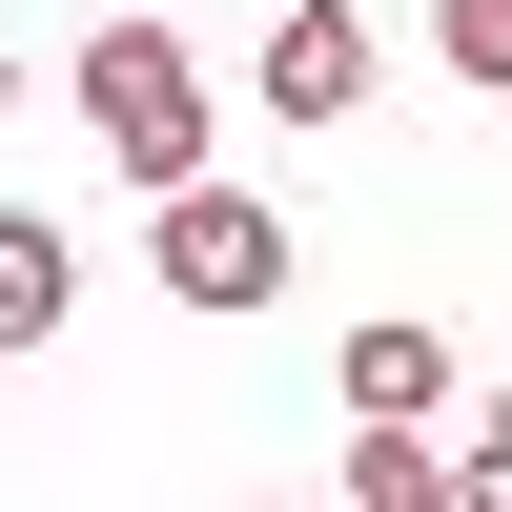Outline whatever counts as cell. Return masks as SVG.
<instances>
[{
    "mask_svg": "<svg viewBox=\"0 0 512 512\" xmlns=\"http://www.w3.org/2000/svg\"><path fill=\"white\" fill-rule=\"evenodd\" d=\"M82 144H103L123 185H205V144H226L205 41L185 21H103V41H82Z\"/></svg>",
    "mask_w": 512,
    "mask_h": 512,
    "instance_id": "6da1fadb",
    "label": "cell"
},
{
    "mask_svg": "<svg viewBox=\"0 0 512 512\" xmlns=\"http://www.w3.org/2000/svg\"><path fill=\"white\" fill-rule=\"evenodd\" d=\"M144 267H164V308H287V267H308V226H287L267 185H164V226H144Z\"/></svg>",
    "mask_w": 512,
    "mask_h": 512,
    "instance_id": "7a4b0ae2",
    "label": "cell"
},
{
    "mask_svg": "<svg viewBox=\"0 0 512 512\" xmlns=\"http://www.w3.org/2000/svg\"><path fill=\"white\" fill-rule=\"evenodd\" d=\"M328 410H369V431H451V328L369 308L349 349H328Z\"/></svg>",
    "mask_w": 512,
    "mask_h": 512,
    "instance_id": "3957f363",
    "label": "cell"
},
{
    "mask_svg": "<svg viewBox=\"0 0 512 512\" xmlns=\"http://www.w3.org/2000/svg\"><path fill=\"white\" fill-rule=\"evenodd\" d=\"M349 103H369V0H308L267 41V123H349Z\"/></svg>",
    "mask_w": 512,
    "mask_h": 512,
    "instance_id": "277c9868",
    "label": "cell"
},
{
    "mask_svg": "<svg viewBox=\"0 0 512 512\" xmlns=\"http://www.w3.org/2000/svg\"><path fill=\"white\" fill-rule=\"evenodd\" d=\"M62 308H82V246L41 226V205H0V349H41Z\"/></svg>",
    "mask_w": 512,
    "mask_h": 512,
    "instance_id": "5b68a950",
    "label": "cell"
},
{
    "mask_svg": "<svg viewBox=\"0 0 512 512\" xmlns=\"http://www.w3.org/2000/svg\"><path fill=\"white\" fill-rule=\"evenodd\" d=\"M349 512H451V431H369L349 410Z\"/></svg>",
    "mask_w": 512,
    "mask_h": 512,
    "instance_id": "8992f818",
    "label": "cell"
},
{
    "mask_svg": "<svg viewBox=\"0 0 512 512\" xmlns=\"http://www.w3.org/2000/svg\"><path fill=\"white\" fill-rule=\"evenodd\" d=\"M431 62H451V82H492V103H512V0H431Z\"/></svg>",
    "mask_w": 512,
    "mask_h": 512,
    "instance_id": "52a82bcc",
    "label": "cell"
},
{
    "mask_svg": "<svg viewBox=\"0 0 512 512\" xmlns=\"http://www.w3.org/2000/svg\"><path fill=\"white\" fill-rule=\"evenodd\" d=\"M451 512H512V431H492V451H451Z\"/></svg>",
    "mask_w": 512,
    "mask_h": 512,
    "instance_id": "ba28073f",
    "label": "cell"
},
{
    "mask_svg": "<svg viewBox=\"0 0 512 512\" xmlns=\"http://www.w3.org/2000/svg\"><path fill=\"white\" fill-rule=\"evenodd\" d=\"M267 512H349V492H267Z\"/></svg>",
    "mask_w": 512,
    "mask_h": 512,
    "instance_id": "9c48e42d",
    "label": "cell"
},
{
    "mask_svg": "<svg viewBox=\"0 0 512 512\" xmlns=\"http://www.w3.org/2000/svg\"><path fill=\"white\" fill-rule=\"evenodd\" d=\"M0 103H21V41H0Z\"/></svg>",
    "mask_w": 512,
    "mask_h": 512,
    "instance_id": "30bf717a",
    "label": "cell"
}]
</instances>
